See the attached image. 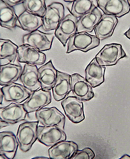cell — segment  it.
I'll use <instances>...</instances> for the list:
<instances>
[{
  "instance_id": "1",
  "label": "cell",
  "mask_w": 130,
  "mask_h": 159,
  "mask_svg": "<svg viewBox=\"0 0 130 159\" xmlns=\"http://www.w3.org/2000/svg\"><path fill=\"white\" fill-rule=\"evenodd\" d=\"M100 43V39L96 36L85 32H77L69 39L66 53L77 50L86 52L98 47Z\"/></svg>"
},
{
  "instance_id": "2",
  "label": "cell",
  "mask_w": 130,
  "mask_h": 159,
  "mask_svg": "<svg viewBox=\"0 0 130 159\" xmlns=\"http://www.w3.org/2000/svg\"><path fill=\"white\" fill-rule=\"evenodd\" d=\"M39 121H26L20 124L16 134L20 149L23 152L28 151L37 139Z\"/></svg>"
},
{
  "instance_id": "3",
  "label": "cell",
  "mask_w": 130,
  "mask_h": 159,
  "mask_svg": "<svg viewBox=\"0 0 130 159\" xmlns=\"http://www.w3.org/2000/svg\"><path fill=\"white\" fill-rule=\"evenodd\" d=\"M126 56L120 44L112 43L105 45L95 57L100 65L105 66L115 65L120 59Z\"/></svg>"
},
{
  "instance_id": "4",
  "label": "cell",
  "mask_w": 130,
  "mask_h": 159,
  "mask_svg": "<svg viewBox=\"0 0 130 159\" xmlns=\"http://www.w3.org/2000/svg\"><path fill=\"white\" fill-rule=\"evenodd\" d=\"M38 121L43 126H55L64 130L65 116L56 108H43L35 112Z\"/></svg>"
},
{
  "instance_id": "5",
  "label": "cell",
  "mask_w": 130,
  "mask_h": 159,
  "mask_svg": "<svg viewBox=\"0 0 130 159\" xmlns=\"http://www.w3.org/2000/svg\"><path fill=\"white\" fill-rule=\"evenodd\" d=\"M64 15V7L62 3L54 2L49 5L42 18L43 29L46 31L55 30Z\"/></svg>"
},
{
  "instance_id": "6",
  "label": "cell",
  "mask_w": 130,
  "mask_h": 159,
  "mask_svg": "<svg viewBox=\"0 0 130 159\" xmlns=\"http://www.w3.org/2000/svg\"><path fill=\"white\" fill-rule=\"evenodd\" d=\"M54 36L53 34L45 33L37 29L25 35L23 42L41 52L45 51L51 48Z\"/></svg>"
},
{
  "instance_id": "7",
  "label": "cell",
  "mask_w": 130,
  "mask_h": 159,
  "mask_svg": "<svg viewBox=\"0 0 130 159\" xmlns=\"http://www.w3.org/2000/svg\"><path fill=\"white\" fill-rule=\"evenodd\" d=\"M66 136L64 130L55 126L39 125L37 128V139L41 143L52 147L66 140Z\"/></svg>"
},
{
  "instance_id": "8",
  "label": "cell",
  "mask_w": 130,
  "mask_h": 159,
  "mask_svg": "<svg viewBox=\"0 0 130 159\" xmlns=\"http://www.w3.org/2000/svg\"><path fill=\"white\" fill-rule=\"evenodd\" d=\"M65 114L69 120L74 123H78L85 118L82 101L75 96L67 97L61 102Z\"/></svg>"
},
{
  "instance_id": "9",
  "label": "cell",
  "mask_w": 130,
  "mask_h": 159,
  "mask_svg": "<svg viewBox=\"0 0 130 159\" xmlns=\"http://www.w3.org/2000/svg\"><path fill=\"white\" fill-rule=\"evenodd\" d=\"M71 91L81 101H88L94 97L92 87L85 78L77 73L70 75Z\"/></svg>"
},
{
  "instance_id": "10",
  "label": "cell",
  "mask_w": 130,
  "mask_h": 159,
  "mask_svg": "<svg viewBox=\"0 0 130 159\" xmlns=\"http://www.w3.org/2000/svg\"><path fill=\"white\" fill-rule=\"evenodd\" d=\"M17 59L18 61L26 64L38 65L45 62V54L34 48L26 44L18 47Z\"/></svg>"
},
{
  "instance_id": "11",
  "label": "cell",
  "mask_w": 130,
  "mask_h": 159,
  "mask_svg": "<svg viewBox=\"0 0 130 159\" xmlns=\"http://www.w3.org/2000/svg\"><path fill=\"white\" fill-rule=\"evenodd\" d=\"M78 19L71 14L63 19L55 29V36L65 47L69 38L77 32Z\"/></svg>"
},
{
  "instance_id": "12",
  "label": "cell",
  "mask_w": 130,
  "mask_h": 159,
  "mask_svg": "<svg viewBox=\"0 0 130 159\" xmlns=\"http://www.w3.org/2000/svg\"><path fill=\"white\" fill-rule=\"evenodd\" d=\"M51 101V92L41 88L31 93L23 103L28 113L36 112L49 103Z\"/></svg>"
},
{
  "instance_id": "13",
  "label": "cell",
  "mask_w": 130,
  "mask_h": 159,
  "mask_svg": "<svg viewBox=\"0 0 130 159\" xmlns=\"http://www.w3.org/2000/svg\"><path fill=\"white\" fill-rule=\"evenodd\" d=\"M97 2L98 7L106 15L120 17L130 10L127 0H99Z\"/></svg>"
},
{
  "instance_id": "14",
  "label": "cell",
  "mask_w": 130,
  "mask_h": 159,
  "mask_svg": "<svg viewBox=\"0 0 130 159\" xmlns=\"http://www.w3.org/2000/svg\"><path fill=\"white\" fill-rule=\"evenodd\" d=\"M28 113L23 104L12 103L0 108V120L14 124L24 120Z\"/></svg>"
},
{
  "instance_id": "15",
  "label": "cell",
  "mask_w": 130,
  "mask_h": 159,
  "mask_svg": "<svg viewBox=\"0 0 130 159\" xmlns=\"http://www.w3.org/2000/svg\"><path fill=\"white\" fill-rule=\"evenodd\" d=\"M6 101L20 103L27 99L31 93L22 85L12 82L0 89Z\"/></svg>"
},
{
  "instance_id": "16",
  "label": "cell",
  "mask_w": 130,
  "mask_h": 159,
  "mask_svg": "<svg viewBox=\"0 0 130 159\" xmlns=\"http://www.w3.org/2000/svg\"><path fill=\"white\" fill-rule=\"evenodd\" d=\"M18 146L16 137L12 132L8 131L0 132V159L14 158Z\"/></svg>"
},
{
  "instance_id": "17",
  "label": "cell",
  "mask_w": 130,
  "mask_h": 159,
  "mask_svg": "<svg viewBox=\"0 0 130 159\" xmlns=\"http://www.w3.org/2000/svg\"><path fill=\"white\" fill-rule=\"evenodd\" d=\"M38 77L41 89L46 91L52 89L56 80L57 70L51 60L38 69Z\"/></svg>"
},
{
  "instance_id": "18",
  "label": "cell",
  "mask_w": 130,
  "mask_h": 159,
  "mask_svg": "<svg viewBox=\"0 0 130 159\" xmlns=\"http://www.w3.org/2000/svg\"><path fill=\"white\" fill-rule=\"evenodd\" d=\"M78 146L70 141H63L52 146L48 149L50 158L54 159H71L77 150Z\"/></svg>"
},
{
  "instance_id": "19",
  "label": "cell",
  "mask_w": 130,
  "mask_h": 159,
  "mask_svg": "<svg viewBox=\"0 0 130 159\" xmlns=\"http://www.w3.org/2000/svg\"><path fill=\"white\" fill-rule=\"evenodd\" d=\"M118 21L116 16L104 14L99 22L94 28L95 36L100 40L111 37Z\"/></svg>"
},
{
  "instance_id": "20",
  "label": "cell",
  "mask_w": 130,
  "mask_h": 159,
  "mask_svg": "<svg viewBox=\"0 0 130 159\" xmlns=\"http://www.w3.org/2000/svg\"><path fill=\"white\" fill-rule=\"evenodd\" d=\"M20 79L22 85L31 93L41 88L38 79V69L36 65L25 64Z\"/></svg>"
},
{
  "instance_id": "21",
  "label": "cell",
  "mask_w": 130,
  "mask_h": 159,
  "mask_svg": "<svg viewBox=\"0 0 130 159\" xmlns=\"http://www.w3.org/2000/svg\"><path fill=\"white\" fill-rule=\"evenodd\" d=\"M105 70V67L100 65L94 57L85 69V78L92 87L98 86L104 81Z\"/></svg>"
},
{
  "instance_id": "22",
  "label": "cell",
  "mask_w": 130,
  "mask_h": 159,
  "mask_svg": "<svg viewBox=\"0 0 130 159\" xmlns=\"http://www.w3.org/2000/svg\"><path fill=\"white\" fill-rule=\"evenodd\" d=\"M70 75L57 70V77L52 92L53 97L56 101L62 100L71 91Z\"/></svg>"
},
{
  "instance_id": "23",
  "label": "cell",
  "mask_w": 130,
  "mask_h": 159,
  "mask_svg": "<svg viewBox=\"0 0 130 159\" xmlns=\"http://www.w3.org/2000/svg\"><path fill=\"white\" fill-rule=\"evenodd\" d=\"M103 14L97 7L78 19L77 24V32H91L101 19Z\"/></svg>"
},
{
  "instance_id": "24",
  "label": "cell",
  "mask_w": 130,
  "mask_h": 159,
  "mask_svg": "<svg viewBox=\"0 0 130 159\" xmlns=\"http://www.w3.org/2000/svg\"><path fill=\"white\" fill-rule=\"evenodd\" d=\"M22 71V67L19 64L9 63L0 65V85L6 86L16 81Z\"/></svg>"
},
{
  "instance_id": "25",
  "label": "cell",
  "mask_w": 130,
  "mask_h": 159,
  "mask_svg": "<svg viewBox=\"0 0 130 159\" xmlns=\"http://www.w3.org/2000/svg\"><path fill=\"white\" fill-rule=\"evenodd\" d=\"M42 26V18L25 10L18 16L16 26L30 32Z\"/></svg>"
},
{
  "instance_id": "26",
  "label": "cell",
  "mask_w": 130,
  "mask_h": 159,
  "mask_svg": "<svg viewBox=\"0 0 130 159\" xmlns=\"http://www.w3.org/2000/svg\"><path fill=\"white\" fill-rule=\"evenodd\" d=\"M0 65L14 63L17 57L18 47L8 39H0Z\"/></svg>"
},
{
  "instance_id": "27",
  "label": "cell",
  "mask_w": 130,
  "mask_h": 159,
  "mask_svg": "<svg viewBox=\"0 0 130 159\" xmlns=\"http://www.w3.org/2000/svg\"><path fill=\"white\" fill-rule=\"evenodd\" d=\"M18 17L12 7L6 4L2 0H0V24L1 27L12 29L16 26Z\"/></svg>"
},
{
  "instance_id": "28",
  "label": "cell",
  "mask_w": 130,
  "mask_h": 159,
  "mask_svg": "<svg viewBox=\"0 0 130 159\" xmlns=\"http://www.w3.org/2000/svg\"><path fill=\"white\" fill-rule=\"evenodd\" d=\"M96 7L92 0H76L73 2L70 12L78 19L92 11Z\"/></svg>"
},
{
  "instance_id": "29",
  "label": "cell",
  "mask_w": 130,
  "mask_h": 159,
  "mask_svg": "<svg viewBox=\"0 0 130 159\" xmlns=\"http://www.w3.org/2000/svg\"><path fill=\"white\" fill-rule=\"evenodd\" d=\"M23 4L25 10L41 18L46 11L47 7L44 0H24Z\"/></svg>"
},
{
  "instance_id": "30",
  "label": "cell",
  "mask_w": 130,
  "mask_h": 159,
  "mask_svg": "<svg viewBox=\"0 0 130 159\" xmlns=\"http://www.w3.org/2000/svg\"><path fill=\"white\" fill-rule=\"evenodd\" d=\"M92 150L88 147H86L81 150L76 151L71 159H92L95 157Z\"/></svg>"
},
{
  "instance_id": "31",
  "label": "cell",
  "mask_w": 130,
  "mask_h": 159,
  "mask_svg": "<svg viewBox=\"0 0 130 159\" xmlns=\"http://www.w3.org/2000/svg\"><path fill=\"white\" fill-rule=\"evenodd\" d=\"M3 1L9 6L13 7L14 6L23 3L24 1L23 0H2Z\"/></svg>"
},
{
  "instance_id": "32",
  "label": "cell",
  "mask_w": 130,
  "mask_h": 159,
  "mask_svg": "<svg viewBox=\"0 0 130 159\" xmlns=\"http://www.w3.org/2000/svg\"><path fill=\"white\" fill-rule=\"evenodd\" d=\"M9 125V124L4 121L0 120V129Z\"/></svg>"
},
{
  "instance_id": "33",
  "label": "cell",
  "mask_w": 130,
  "mask_h": 159,
  "mask_svg": "<svg viewBox=\"0 0 130 159\" xmlns=\"http://www.w3.org/2000/svg\"><path fill=\"white\" fill-rule=\"evenodd\" d=\"M124 35L130 40V27L128 30L124 33Z\"/></svg>"
},
{
  "instance_id": "34",
  "label": "cell",
  "mask_w": 130,
  "mask_h": 159,
  "mask_svg": "<svg viewBox=\"0 0 130 159\" xmlns=\"http://www.w3.org/2000/svg\"><path fill=\"white\" fill-rule=\"evenodd\" d=\"M75 0H64V1L66 2H73Z\"/></svg>"
},
{
  "instance_id": "35",
  "label": "cell",
  "mask_w": 130,
  "mask_h": 159,
  "mask_svg": "<svg viewBox=\"0 0 130 159\" xmlns=\"http://www.w3.org/2000/svg\"><path fill=\"white\" fill-rule=\"evenodd\" d=\"M128 3L130 7V0H127Z\"/></svg>"
}]
</instances>
